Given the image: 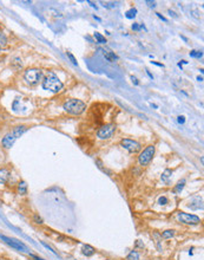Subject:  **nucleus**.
<instances>
[{
    "label": "nucleus",
    "instance_id": "obj_1",
    "mask_svg": "<svg viewBox=\"0 0 204 260\" xmlns=\"http://www.w3.org/2000/svg\"><path fill=\"white\" fill-rule=\"evenodd\" d=\"M43 88L56 94L63 89V83L54 72H48L43 81Z\"/></svg>",
    "mask_w": 204,
    "mask_h": 260
},
{
    "label": "nucleus",
    "instance_id": "obj_2",
    "mask_svg": "<svg viewBox=\"0 0 204 260\" xmlns=\"http://www.w3.org/2000/svg\"><path fill=\"white\" fill-rule=\"evenodd\" d=\"M27 130V127H25V125H19V127H16L14 129L12 130L11 132H8V134H6L5 137L2 138V146L5 148H11L13 144H14V142L17 141L18 138L20 137V136L23 135L24 132Z\"/></svg>",
    "mask_w": 204,
    "mask_h": 260
},
{
    "label": "nucleus",
    "instance_id": "obj_3",
    "mask_svg": "<svg viewBox=\"0 0 204 260\" xmlns=\"http://www.w3.org/2000/svg\"><path fill=\"white\" fill-rule=\"evenodd\" d=\"M85 109L86 105L80 100H69L64 104V110L71 115H80L85 111Z\"/></svg>",
    "mask_w": 204,
    "mask_h": 260
},
{
    "label": "nucleus",
    "instance_id": "obj_4",
    "mask_svg": "<svg viewBox=\"0 0 204 260\" xmlns=\"http://www.w3.org/2000/svg\"><path fill=\"white\" fill-rule=\"evenodd\" d=\"M43 72L39 69H27L24 73V78L27 84L29 85H34L41 79Z\"/></svg>",
    "mask_w": 204,
    "mask_h": 260
},
{
    "label": "nucleus",
    "instance_id": "obj_5",
    "mask_svg": "<svg viewBox=\"0 0 204 260\" xmlns=\"http://www.w3.org/2000/svg\"><path fill=\"white\" fill-rule=\"evenodd\" d=\"M153 154H155V147L153 146H149L146 147L142 153H140L138 161H139L140 165H147L150 163V161L153 157Z\"/></svg>",
    "mask_w": 204,
    "mask_h": 260
},
{
    "label": "nucleus",
    "instance_id": "obj_6",
    "mask_svg": "<svg viewBox=\"0 0 204 260\" xmlns=\"http://www.w3.org/2000/svg\"><path fill=\"white\" fill-rule=\"evenodd\" d=\"M115 129L116 127L113 124H106V125H103L98 131H97V136L99 137L100 140H107L112 137L113 132H115Z\"/></svg>",
    "mask_w": 204,
    "mask_h": 260
},
{
    "label": "nucleus",
    "instance_id": "obj_7",
    "mask_svg": "<svg viewBox=\"0 0 204 260\" xmlns=\"http://www.w3.org/2000/svg\"><path fill=\"white\" fill-rule=\"evenodd\" d=\"M177 219L183 222V224H187V225H198L201 222V219L196 215H193V214H188V213H183L181 212L178 214Z\"/></svg>",
    "mask_w": 204,
    "mask_h": 260
},
{
    "label": "nucleus",
    "instance_id": "obj_8",
    "mask_svg": "<svg viewBox=\"0 0 204 260\" xmlns=\"http://www.w3.org/2000/svg\"><path fill=\"white\" fill-rule=\"evenodd\" d=\"M120 144H122L123 148H125L130 153H137V151L140 150L139 143L134 141V140H130V138H124V140H122Z\"/></svg>",
    "mask_w": 204,
    "mask_h": 260
},
{
    "label": "nucleus",
    "instance_id": "obj_9",
    "mask_svg": "<svg viewBox=\"0 0 204 260\" xmlns=\"http://www.w3.org/2000/svg\"><path fill=\"white\" fill-rule=\"evenodd\" d=\"M0 238H1L7 245H10L11 247L16 248V249H19V251H27V247L24 245L23 242L17 240V239H14V238H8V236H5V235H0Z\"/></svg>",
    "mask_w": 204,
    "mask_h": 260
},
{
    "label": "nucleus",
    "instance_id": "obj_10",
    "mask_svg": "<svg viewBox=\"0 0 204 260\" xmlns=\"http://www.w3.org/2000/svg\"><path fill=\"white\" fill-rule=\"evenodd\" d=\"M102 52H103V54H104L105 59H106V60H109V62H111V63H113L115 60L118 59V57H117L116 54L112 52V51H110V50H107V49L102 50Z\"/></svg>",
    "mask_w": 204,
    "mask_h": 260
},
{
    "label": "nucleus",
    "instance_id": "obj_11",
    "mask_svg": "<svg viewBox=\"0 0 204 260\" xmlns=\"http://www.w3.org/2000/svg\"><path fill=\"white\" fill-rule=\"evenodd\" d=\"M94 252H96V249H94L92 246H90V245H84L83 246V254L84 255H86V257H91V255H93Z\"/></svg>",
    "mask_w": 204,
    "mask_h": 260
},
{
    "label": "nucleus",
    "instance_id": "obj_12",
    "mask_svg": "<svg viewBox=\"0 0 204 260\" xmlns=\"http://www.w3.org/2000/svg\"><path fill=\"white\" fill-rule=\"evenodd\" d=\"M10 179V171L7 169H0V183H6Z\"/></svg>",
    "mask_w": 204,
    "mask_h": 260
},
{
    "label": "nucleus",
    "instance_id": "obj_13",
    "mask_svg": "<svg viewBox=\"0 0 204 260\" xmlns=\"http://www.w3.org/2000/svg\"><path fill=\"white\" fill-rule=\"evenodd\" d=\"M18 192H19V194L21 195H25L27 193V184H26L25 181L19 182V184H18Z\"/></svg>",
    "mask_w": 204,
    "mask_h": 260
},
{
    "label": "nucleus",
    "instance_id": "obj_14",
    "mask_svg": "<svg viewBox=\"0 0 204 260\" xmlns=\"http://www.w3.org/2000/svg\"><path fill=\"white\" fill-rule=\"evenodd\" d=\"M171 174H172V171L170 170V169H165L163 173V175H162V180H163L165 183H169V179L171 177Z\"/></svg>",
    "mask_w": 204,
    "mask_h": 260
},
{
    "label": "nucleus",
    "instance_id": "obj_15",
    "mask_svg": "<svg viewBox=\"0 0 204 260\" xmlns=\"http://www.w3.org/2000/svg\"><path fill=\"white\" fill-rule=\"evenodd\" d=\"M6 44H7V38H6V35H4V33L0 32V51H1L2 49H5Z\"/></svg>",
    "mask_w": 204,
    "mask_h": 260
},
{
    "label": "nucleus",
    "instance_id": "obj_16",
    "mask_svg": "<svg viewBox=\"0 0 204 260\" xmlns=\"http://www.w3.org/2000/svg\"><path fill=\"white\" fill-rule=\"evenodd\" d=\"M94 38L97 39V43H99V44H105V43H106L105 37H103V35H100V33H98V32L94 33Z\"/></svg>",
    "mask_w": 204,
    "mask_h": 260
},
{
    "label": "nucleus",
    "instance_id": "obj_17",
    "mask_svg": "<svg viewBox=\"0 0 204 260\" xmlns=\"http://www.w3.org/2000/svg\"><path fill=\"white\" fill-rule=\"evenodd\" d=\"M128 260H139V254H138V252L132 251V252L128 255Z\"/></svg>",
    "mask_w": 204,
    "mask_h": 260
},
{
    "label": "nucleus",
    "instance_id": "obj_18",
    "mask_svg": "<svg viewBox=\"0 0 204 260\" xmlns=\"http://www.w3.org/2000/svg\"><path fill=\"white\" fill-rule=\"evenodd\" d=\"M184 183H185V180H182V181H179V182L177 183V186H176V188H175L176 193L182 192V189L184 188Z\"/></svg>",
    "mask_w": 204,
    "mask_h": 260
},
{
    "label": "nucleus",
    "instance_id": "obj_19",
    "mask_svg": "<svg viewBox=\"0 0 204 260\" xmlns=\"http://www.w3.org/2000/svg\"><path fill=\"white\" fill-rule=\"evenodd\" d=\"M175 230H165V232H163V234H162V236H163L164 239H169V238H171V236H174V233Z\"/></svg>",
    "mask_w": 204,
    "mask_h": 260
},
{
    "label": "nucleus",
    "instance_id": "obj_20",
    "mask_svg": "<svg viewBox=\"0 0 204 260\" xmlns=\"http://www.w3.org/2000/svg\"><path fill=\"white\" fill-rule=\"evenodd\" d=\"M136 14H137V10H136V8H131L130 11L126 12V18H129V19L134 18L136 17Z\"/></svg>",
    "mask_w": 204,
    "mask_h": 260
},
{
    "label": "nucleus",
    "instance_id": "obj_21",
    "mask_svg": "<svg viewBox=\"0 0 204 260\" xmlns=\"http://www.w3.org/2000/svg\"><path fill=\"white\" fill-rule=\"evenodd\" d=\"M190 56H191V57H195V58H201V57L203 56V53H202V51H197V50H193V51L190 52Z\"/></svg>",
    "mask_w": 204,
    "mask_h": 260
},
{
    "label": "nucleus",
    "instance_id": "obj_22",
    "mask_svg": "<svg viewBox=\"0 0 204 260\" xmlns=\"http://www.w3.org/2000/svg\"><path fill=\"white\" fill-rule=\"evenodd\" d=\"M158 202H159V205H166L168 203V199L165 196H162V197L158 199Z\"/></svg>",
    "mask_w": 204,
    "mask_h": 260
},
{
    "label": "nucleus",
    "instance_id": "obj_23",
    "mask_svg": "<svg viewBox=\"0 0 204 260\" xmlns=\"http://www.w3.org/2000/svg\"><path fill=\"white\" fill-rule=\"evenodd\" d=\"M66 54H67V57L71 59V62H72V63H73L75 65H77V60H76V58H75V56H73V54H72L71 52H67Z\"/></svg>",
    "mask_w": 204,
    "mask_h": 260
},
{
    "label": "nucleus",
    "instance_id": "obj_24",
    "mask_svg": "<svg viewBox=\"0 0 204 260\" xmlns=\"http://www.w3.org/2000/svg\"><path fill=\"white\" fill-rule=\"evenodd\" d=\"M34 220H35V224H41V222H43V220H41L40 218H38L37 215L34 216Z\"/></svg>",
    "mask_w": 204,
    "mask_h": 260
},
{
    "label": "nucleus",
    "instance_id": "obj_25",
    "mask_svg": "<svg viewBox=\"0 0 204 260\" xmlns=\"http://www.w3.org/2000/svg\"><path fill=\"white\" fill-rule=\"evenodd\" d=\"M146 4H149L150 7H155V6H156V2H155V1H146Z\"/></svg>",
    "mask_w": 204,
    "mask_h": 260
},
{
    "label": "nucleus",
    "instance_id": "obj_26",
    "mask_svg": "<svg viewBox=\"0 0 204 260\" xmlns=\"http://www.w3.org/2000/svg\"><path fill=\"white\" fill-rule=\"evenodd\" d=\"M140 27H143V26H138L137 24H134V25H132V29L134 30H139Z\"/></svg>",
    "mask_w": 204,
    "mask_h": 260
},
{
    "label": "nucleus",
    "instance_id": "obj_27",
    "mask_svg": "<svg viewBox=\"0 0 204 260\" xmlns=\"http://www.w3.org/2000/svg\"><path fill=\"white\" fill-rule=\"evenodd\" d=\"M184 121H185V119H184L183 116H179V117H178V122H179V123H184Z\"/></svg>",
    "mask_w": 204,
    "mask_h": 260
},
{
    "label": "nucleus",
    "instance_id": "obj_28",
    "mask_svg": "<svg viewBox=\"0 0 204 260\" xmlns=\"http://www.w3.org/2000/svg\"><path fill=\"white\" fill-rule=\"evenodd\" d=\"M157 16L159 18H161V19H162V20H164V21H166V19H165V18L163 17V16H162V14H159V13H157Z\"/></svg>",
    "mask_w": 204,
    "mask_h": 260
},
{
    "label": "nucleus",
    "instance_id": "obj_29",
    "mask_svg": "<svg viewBox=\"0 0 204 260\" xmlns=\"http://www.w3.org/2000/svg\"><path fill=\"white\" fill-rule=\"evenodd\" d=\"M131 79H132V81L134 82V84H138V81H137V78H134V77L132 76V77H131Z\"/></svg>",
    "mask_w": 204,
    "mask_h": 260
},
{
    "label": "nucleus",
    "instance_id": "obj_30",
    "mask_svg": "<svg viewBox=\"0 0 204 260\" xmlns=\"http://www.w3.org/2000/svg\"><path fill=\"white\" fill-rule=\"evenodd\" d=\"M197 81H199V82H202V81H203V78H202V77H197Z\"/></svg>",
    "mask_w": 204,
    "mask_h": 260
}]
</instances>
